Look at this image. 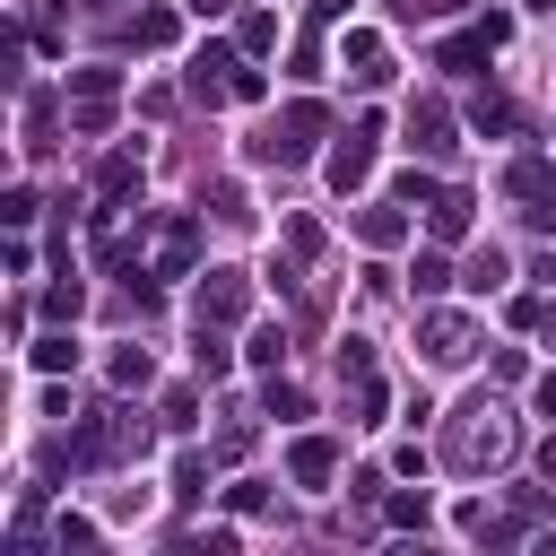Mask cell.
I'll use <instances>...</instances> for the list:
<instances>
[{
	"instance_id": "cell-23",
	"label": "cell",
	"mask_w": 556,
	"mask_h": 556,
	"mask_svg": "<svg viewBox=\"0 0 556 556\" xmlns=\"http://www.w3.org/2000/svg\"><path fill=\"white\" fill-rule=\"evenodd\" d=\"M408 278H417V295H443V287H452V269H443V252H417V269H408Z\"/></svg>"
},
{
	"instance_id": "cell-25",
	"label": "cell",
	"mask_w": 556,
	"mask_h": 556,
	"mask_svg": "<svg viewBox=\"0 0 556 556\" xmlns=\"http://www.w3.org/2000/svg\"><path fill=\"white\" fill-rule=\"evenodd\" d=\"M374 374V348L365 339H339V382H365Z\"/></svg>"
},
{
	"instance_id": "cell-22",
	"label": "cell",
	"mask_w": 556,
	"mask_h": 556,
	"mask_svg": "<svg viewBox=\"0 0 556 556\" xmlns=\"http://www.w3.org/2000/svg\"><path fill=\"white\" fill-rule=\"evenodd\" d=\"M391 191H400V200H408V208H434V174H426V165H408V174H400V182H391Z\"/></svg>"
},
{
	"instance_id": "cell-8",
	"label": "cell",
	"mask_w": 556,
	"mask_h": 556,
	"mask_svg": "<svg viewBox=\"0 0 556 556\" xmlns=\"http://www.w3.org/2000/svg\"><path fill=\"white\" fill-rule=\"evenodd\" d=\"M408 148L417 156H452V113L426 96V104H408Z\"/></svg>"
},
{
	"instance_id": "cell-29",
	"label": "cell",
	"mask_w": 556,
	"mask_h": 556,
	"mask_svg": "<svg viewBox=\"0 0 556 556\" xmlns=\"http://www.w3.org/2000/svg\"><path fill=\"white\" fill-rule=\"evenodd\" d=\"M460 287H478V295H486V287H504V252H478V261H469V278H460Z\"/></svg>"
},
{
	"instance_id": "cell-6",
	"label": "cell",
	"mask_w": 556,
	"mask_h": 556,
	"mask_svg": "<svg viewBox=\"0 0 556 556\" xmlns=\"http://www.w3.org/2000/svg\"><path fill=\"white\" fill-rule=\"evenodd\" d=\"M200 261V217H165L156 226V278H191Z\"/></svg>"
},
{
	"instance_id": "cell-18",
	"label": "cell",
	"mask_w": 556,
	"mask_h": 556,
	"mask_svg": "<svg viewBox=\"0 0 556 556\" xmlns=\"http://www.w3.org/2000/svg\"><path fill=\"white\" fill-rule=\"evenodd\" d=\"M243 356H252V365H261V374H278V365H287V330H278V321H261V330H252V348H243Z\"/></svg>"
},
{
	"instance_id": "cell-4",
	"label": "cell",
	"mask_w": 556,
	"mask_h": 556,
	"mask_svg": "<svg viewBox=\"0 0 556 556\" xmlns=\"http://www.w3.org/2000/svg\"><path fill=\"white\" fill-rule=\"evenodd\" d=\"M374 139H382V113H356V130L330 148V191H339V200H356V191L374 182Z\"/></svg>"
},
{
	"instance_id": "cell-1",
	"label": "cell",
	"mask_w": 556,
	"mask_h": 556,
	"mask_svg": "<svg viewBox=\"0 0 556 556\" xmlns=\"http://www.w3.org/2000/svg\"><path fill=\"white\" fill-rule=\"evenodd\" d=\"M321 130H330V113H321L313 96H295V104H287V113H278V122H269V130L252 139V156H261V165H304Z\"/></svg>"
},
{
	"instance_id": "cell-21",
	"label": "cell",
	"mask_w": 556,
	"mask_h": 556,
	"mask_svg": "<svg viewBox=\"0 0 556 556\" xmlns=\"http://www.w3.org/2000/svg\"><path fill=\"white\" fill-rule=\"evenodd\" d=\"M226 365H235V348H226V339H217V321H200V374H208V382H217V374H226Z\"/></svg>"
},
{
	"instance_id": "cell-9",
	"label": "cell",
	"mask_w": 556,
	"mask_h": 556,
	"mask_svg": "<svg viewBox=\"0 0 556 556\" xmlns=\"http://www.w3.org/2000/svg\"><path fill=\"white\" fill-rule=\"evenodd\" d=\"M287 469H295V486H330V469H339V443H330V434H295Z\"/></svg>"
},
{
	"instance_id": "cell-38",
	"label": "cell",
	"mask_w": 556,
	"mask_h": 556,
	"mask_svg": "<svg viewBox=\"0 0 556 556\" xmlns=\"http://www.w3.org/2000/svg\"><path fill=\"white\" fill-rule=\"evenodd\" d=\"M521 9H539V17H547V9H556V0H521Z\"/></svg>"
},
{
	"instance_id": "cell-28",
	"label": "cell",
	"mask_w": 556,
	"mask_h": 556,
	"mask_svg": "<svg viewBox=\"0 0 556 556\" xmlns=\"http://www.w3.org/2000/svg\"><path fill=\"white\" fill-rule=\"evenodd\" d=\"M113 87H122V70H104V61H96V70H78V78H70V96H113Z\"/></svg>"
},
{
	"instance_id": "cell-30",
	"label": "cell",
	"mask_w": 556,
	"mask_h": 556,
	"mask_svg": "<svg viewBox=\"0 0 556 556\" xmlns=\"http://www.w3.org/2000/svg\"><path fill=\"white\" fill-rule=\"evenodd\" d=\"M269 417H304V391L287 374H269Z\"/></svg>"
},
{
	"instance_id": "cell-10",
	"label": "cell",
	"mask_w": 556,
	"mask_h": 556,
	"mask_svg": "<svg viewBox=\"0 0 556 556\" xmlns=\"http://www.w3.org/2000/svg\"><path fill=\"white\" fill-rule=\"evenodd\" d=\"M417 339H426V356H434V365H460V356H469V321H460V313H426V330H417Z\"/></svg>"
},
{
	"instance_id": "cell-26",
	"label": "cell",
	"mask_w": 556,
	"mask_h": 556,
	"mask_svg": "<svg viewBox=\"0 0 556 556\" xmlns=\"http://www.w3.org/2000/svg\"><path fill=\"white\" fill-rule=\"evenodd\" d=\"M174 495H182V504H191V495H208V460H200V452H182V469H174Z\"/></svg>"
},
{
	"instance_id": "cell-31",
	"label": "cell",
	"mask_w": 556,
	"mask_h": 556,
	"mask_svg": "<svg viewBox=\"0 0 556 556\" xmlns=\"http://www.w3.org/2000/svg\"><path fill=\"white\" fill-rule=\"evenodd\" d=\"M382 400H391V391L365 374V382H356V417H348V426H374V417H382Z\"/></svg>"
},
{
	"instance_id": "cell-3",
	"label": "cell",
	"mask_w": 556,
	"mask_h": 556,
	"mask_svg": "<svg viewBox=\"0 0 556 556\" xmlns=\"http://www.w3.org/2000/svg\"><path fill=\"white\" fill-rule=\"evenodd\" d=\"M504 200L521 208V226L556 235V165H547V156H513V165H504Z\"/></svg>"
},
{
	"instance_id": "cell-35",
	"label": "cell",
	"mask_w": 556,
	"mask_h": 556,
	"mask_svg": "<svg viewBox=\"0 0 556 556\" xmlns=\"http://www.w3.org/2000/svg\"><path fill=\"white\" fill-rule=\"evenodd\" d=\"M539 330H547V348H556V295H547V304H539Z\"/></svg>"
},
{
	"instance_id": "cell-12",
	"label": "cell",
	"mask_w": 556,
	"mask_h": 556,
	"mask_svg": "<svg viewBox=\"0 0 556 556\" xmlns=\"http://www.w3.org/2000/svg\"><path fill=\"white\" fill-rule=\"evenodd\" d=\"M130 191H139V148H113V156L96 165V200H113V208H122Z\"/></svg>"
},
{
	"instance_id": "cell-11",
	"label": "cell",
	"mask_w": 556,
	"mask_h": 556,
	"mask_svg": "<svg viewBox=\"0 0 556 556\" xmlns=\"http://www.w3.org/2000/svg\"><path fill=\"white\" fill-rule=\"evenodd\" d=\"M486 52H495V26H486V17H478V26H469V35H452V43H443V52H434V61H443V70H452V78H469V70H478V61H486Z\"/></svg>"
},
{
	"instance_id": "cell-34",
	"label": "cell",
	"mask_w": 556,
	"mask_h": 556,
	"mask_svg": "<svg viewBox=\"0 0 556 556\" xmlns=\"http://www.w3.org/2000/svg\"><path fill=\"white\" fill-rule=\"evenodd\" d=\"M539 478H547V486H556V434H547V443H539Z\"/></svg>"
},
{
	"instance_id": "cell-20",
	"label": "cell",
	"mask_w": 556,
	"mask_h": 556,
	"mask_svg": "<svg viewBox=\"0 0 556 556\" xmlns=\"http://www.w3.org/2000/svg\"><path fill=\"white\" fill-rule=\"evenodd\" d=\"M113 122V96H70V130H104Z\"/></svg>"
},
{
	"instance_id": "cell-37",
	"label": "cell",
	"mask_w": 556,
	"mask_h": 556,
	"mask_svg": "<svg viewBox=\"0 0 556 556\" xmlns=\"http://www.w3.org/2000/svg\"><path fill=\"white\" fill-rule=\"evenodd\" d=\"M191 9H200V17H217V9H226V0H191Z\"/></svg>"
},
{
	"instance_id": "cell-7",
	"label": "cell",
	"mask_w": 556,
	"mask_h": 556,
	"mask_svg": "<svg viewBox=\"0 0 556 556\" xmlns=\"http://www.w3.org/2000/svg\"><path fill=\"white\" fill-rule=\"evenodd\" d=\"M235 70H243V61H235L226 43H208V52L191 61V96H200V104H217V96H235Z\"/></svg>"
},
{
	"instance_id": "cell-19",
	"label": "cell",
	"mask_w": 556,
	"mask_h": 556,
	"mask_svg": "<svg viewBox=\"0 0 556 556\" xmlns=\"http://www.w3.org/2000/svg\"><path fill=\"white\" fill-rule=\"evenodd\" d=\"M35 365H43V374H70V365H78V339H70V330L35 339Z\"/></svg>"
},
{
	"instance_id": "cell-24",
	"label": "cell",
	"mask_w": 556,
	"mask_h": 556,
	"mask_svg": "<svg viewBox=\"0 0 556 556\" xmlns=\"http://www.w3.org/2000/svg\"><path fill=\"white\" fill-rule=\"evenodd\" d=\"M78 304H87V287H78V278H61V287L43 295V313H52V321H78Z\"/></svg>"
},
{
	"instance_id": "cell-14",
	"label": "cell",
	"mask_w": 556,
	"mask_h": 556,
	"mask_svg": "<svg viewBox=\"0 0 556 556\" xmlns=\"http://www.w3.org/2000/svg\"><path fill=\"white\" fill-rule=\"evenodd\" d=\"M356 235H365L374 252H391V243H408V217H400L391 200H374V208H356Z\"/></svg>"
},
{
	"instance_id": "cell-27",
	"label": "cell",
	"mask_w": 556,
	"mask_h": 556,
	"mask_svg": "<svg viewBox=\"0 0 556 556\" xmlns=\"http://www.w3.org/2000/svg\"><path fill=\"white\" fill-rule=\"evenodd\" d=\"M269 43H278V17L252 9V17H243V52H269Z\"/></svg>"
},
{
	"instance_id": "cell-13",
	"label": "cell",
	"mask_w": 556,
	"mask_h": 556,
	"mask_svg": "<svg viewBox=\"0 0 556 556\" xmlns=\"http://www.w3.org/2000/svg\"><path fill=\"white\" fill-rule=\"evenodd\" d=\"M426 235H434V243H460V235H469V191H434Z\"/></svg>"
},
{
	"instance_id": "cell-5",
	"label": "cell",
	"mask_w": 556,
	"mask_h": 556,
	"mask_svg": "<svg viewBox=\"0 0 556 556\" xmlns=\"http://www.w3.org/2000/svg\"><path fill=\"white\" fill-rule=\"evenodd\" d=\"M243 313H252V278H243V269H208V278H200V321L226 330V321H243Z\"/></svg>"
},
{
	"instance_id": "cell-2",
	"label": "cell",
	"mask_w": 556,
	"mask_h": 556,
	"mask_svg": "<svg viewBox=\"0 0 556 556\" xmlns=\"http://www.w3.org/2000/svg\"><path fill=\"white\" fill-rule=\"evenodd\" d=\"M513 452V426H504V408H460V426H452V469H495Z\"/></svg>"
},
{
	"instance_id": "cell-36",
	"label": "cell",
	"mask_w": 556,
	"mask_h": 556,
	"mask_svg": "<svg viewBox=\"0 0 556 556\" xmlns=\"http://www.w3.org/2000/svg\"><path fill=\"white\" fill-rule=\"evenodd\" d=\"M313 17H348V0H313Z\"/></svg>"
},
{
	"instance_id": "cell-16",
	"label": "cell",
	"mask_w": 556,
	"mask_h": 556,
	"mask_svg": "<svg viewBox=\"0 0 556 556\" xmlns=\"http://www.w3.org/2000/svg\"><path fill=\"white\" fill-rule=\"evenodd\" d=\"M104 374H113V391H139V382H148V374H156V356H148V348H139V339H122V348H113V365H104Z\"/></svg>"
},
{
	"instance_id": "cell-17",
	"label": "cell",
	"mask_w": 556,
	"mask_h": 556,
	"mask_svg": "<svg viewBox=\"0 0 556 556\" xmlns=\"http://www.w3.org/2000/svg\"><path fill=\"white\" fill-rule=\"evenodd\" d=\"M348 61H356V78H365V87H382V78H391V70H382V35H365V26L348 35Z\"/></svg>"
},
{
	"instance_id": "cell-15",
	"label": "cell",
	"mask_w": 556,
	"mask_h": 556,
	"mask_svg": "<svg viewBox=\"0 0 556 556\" xmlns=\"http://www.w3.org/2000/svg\"><path fill=\"white\" fill-rule=\"evenodd\" d=\"M469 130H521V104L495 96V87H478V96H469Z\"/></svg>"
},
{
	"instance_id": "cell-33",
	"label": "cell",
	"mask_w": 556,
	"mask_h": 556,
	"mask_svg": "<svg viewBox=\"0 0 556 556\" xmlns=\"http://www.w3.org/2000/svg\"><path fill=\"white\" fill-rule=\"evenodd\" d=\"M530 400H539V417L556 426V374H539V391H530Z\"/></svg>"
},
{
	"instance_id": "cell-32",
	"label": "cell",
	"mask_w": 556,
	"mask_h": 556,
	"mask_svg": "<svg viewBox=\"0 0 556 556\" xmlns=\"http://www.w3.org/2000/svg\"><path fill=\"white\" fill-rule=\"evenodd\" d=\"M61 547H96V521H78V513H61V530H52Z\"/></svg>"
}]
</instances>
